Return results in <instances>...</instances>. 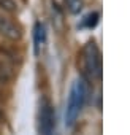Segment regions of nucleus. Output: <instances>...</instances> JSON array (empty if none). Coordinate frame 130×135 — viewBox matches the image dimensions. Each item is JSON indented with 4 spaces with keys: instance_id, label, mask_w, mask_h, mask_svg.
Instances as JSON below:
<instances>
[{
    "instance_id": "20e7f679",
    "label": "nucleus",
    "mask_w": 130,
    "mask_h": 135,
    "mask_svg": "<svg viewBox=\"0 0 130 135\" xmlns=\"http://www.w3.org/2000/svg\"><path fill=\"white\" fill-rule=\"evenodd\" d=\"M0 33H2L3 37H7L8 40H13V41L19 40L21 35H22L21 29L14 22H11L8 18H5L3 15H0Z\"/></svg>"
},
{
    "instance_id": "1a4fd4ad",
    "label": "nucleus",
    "mask_w": 130,
    "mask_h": 135,
    "mask_svg": "<svg viewBox=\"0 0 130 135\" xmlns=\"http://www.w3.org/2000/svg\"><path fill=\"white\" fill-rule=\"evenodd\" d=\"M68 7L72 13H78L81 10V0H68Z\"/></svg>"
},
{
    "instance_id": "f03ea898",
    "label": "nucleus",
    "mask_w": 130,
    "mask_h": 135,
    "mask_svg": "<svg viewBox=\"0 0 130 135\" xmlns=\"http://www.w3.org/2000/svg\"><path fill=\"white\" fill-rule=\"evenodd\" d=\"M84 67L92 80H102V54L94 40L84 46Z\"/></svg>"
},
{
    "instance_id": "6e6552de",
    "label": "nucleus",
    "mask_w": 130,
    "mask_h": 135,
    "mask_svg": "<svg viewBox=\"0 0 130 135\" xmlns=\"http://www.w3.org/2000/svg\"><path fill=\"white\" fill-rule=\"evenodd\" d=\"M98 22V13H91L86 21H84V26L86 27H95V24Z\"/></svg>"
},
{
    "instance_id": "7ed1b4c3",
    "label": "nucleus",
    "mask_w": 130,
    "mask_h": 135,
    "mask_svg": "<svg viewBox=\"0 0 130 135\" xmlns=\"http://www.w3.org/2000/svg\"><path fill=\"white\" fill-rule=\"evenodd\" d=\"M54 129V110L48 99L41 100L40 105V133L41 135H52Z\"/></svg>"
},
{
    "instance_id": "39448f33",
    "label": "nucleus",
    "mask_w": 130,
    "mask_h": 135,
    "mask_svg": "<svg viewBox=\"0 0 130 135\" xmlns=\"http://www.w3.org/2000/svg\"><path fill=\"white\" fill-rule=\"evenodd\" d=\"M46 43V29L41 22L35 24V32H33V49H35V56H40L43 48Z\"/></svg>"
},
{
    "instance_id": "f257e3e1",
    "label": "nucleus",
    "mask_w": 130,
    "mask_h": 135,
    "mask_svg": "<svg viewBox=\"0 0 130 135\" xmlns=\"http://www.w3.org/2000/svg\"><path fill=\"white\" fill-rule=\"evenodd\" d=\"M86 95H87V88H86V81L83 78L76 80L70 89V95H68V102H67V110H65V126L67 127H72L83 107H84V102H86Z\"/></svg>"
},
{
    "instance_id": "0eeeda50",
    "label": "nucleus",
    "mask_w": 130,
    "mask_h": 135,
    "mask_svg": "<svg viewBox=\"0 0 130 135\" xmlns=\"http://www.w3.org/2000/svg\"><path fill=\"white\" fill-rule=\"evenodd\" d=\"M0 8H3L5 11L13 13V11L18 10V5H16L14 0H0Z\"/></svg>"
},
{
    "instance_id": "423d86ee",
    "label": "nucleus",
    "mask_w": 130,
    "mask_h": 135,
    "mask_svg": "<svg viewBox=\"0 0 130 135\" xmlns=\"http://www.w3.org/2000/svg\"><path fill=\"white\" fill-rule=\"evenodd\" d=\"M13 78V70H11V67L3 62V60H0V83L5 84V83H10Z\"/></svg>"
}]
</instances>
